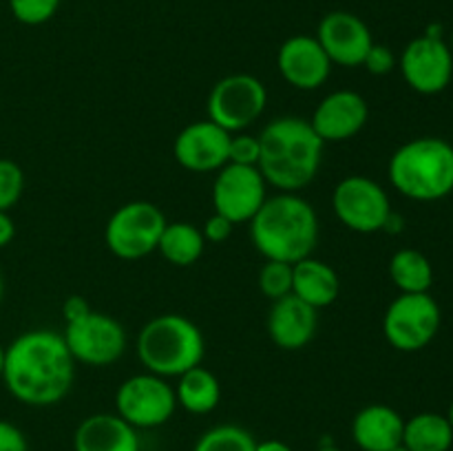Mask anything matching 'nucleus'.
Returning <instances> with one entry per match:
<instances>
[{"label": "nucleus", "mask_w": 453, "mask_h": 451, "mask_svg": "<svg viewBox=\"0 0 453 451\" xmlns=\"http://www.w3.org/2000/svg\"><path fill=\"white\" fill-rule=\"evenodd\" d=\"M449 47H451V53H453V31H451V44H449Z\"/></svg>", "instance_id": "obj_43"}, {"label": "nucleus", "mask_w": 453, "mask_h": 451, "mask_svg": "<svg viewBox=\"0 0 453 451\" xmlns=\"http://www.w3.org/2000/svg\"><path fill=\"white\" fill-rule=\"evenodd\" d=\"M250 241L268 261L296 264L312 256L319 241L317 210L296 193L268 197L250 219Z\"/></svg>", "instance_id": "obj_3"}, {"label": "nucleus", "mask_w": 453, "mask_h": 451, "mask_svg": "<svg viewBox=\"0 0 453 451\" xmlns=\"http://www.w3.org/2000/svg\"><path fill=\"white\" fill-rule=\"evenodd\" d=\"M268 91L259 78L250 73H233L221 78L208 93V119L224 131L242 133L264 115Z\"/></svg>", "instance_id": "obj_8"}, {"label": "nucleus", "mask_w": 453, "mask_h": 451, "mask_svg": "<svg viewBox=\"0 0 453 451\" xmlns=\"http://www.w3.org/2000/svg\"><path fill=\"white\" fill-rule=\"evenodd\" d=\"M3 294H4V281H3V272H0V301H3Z\"/></svg>", "instance_id": "obj_41"}, {"label": "nucleus", "mask_w": 453, "mask_h": 451, "mask_svg": "<svg viewBox=\"0 0 453 451\" xmlns=\"http://www.w3.org/2000/svg\"><path fill=\"white\" fill-rule=\"evenodd\" d=\"M88 310H91V308H88V303L82 299V296H78V294L69 296V299L65 301V305H62V314H65V323L75 321V318H80V317H82V314H87Z\"/></svg>", "instance_id": "obj_34"}, {"label": "nucleus", "mask_w": 453, "mask_h": 451, "mask_svg": "<svg viewBox=\"0 0 453 451\" xmlns=\"http://www.w3.org/2000/svg\"><path fill=\"white\" fill-rule=\"evenodd\" d=\"M405 418L394 407L374 402L354 416L352 438L361 451H392L403 445Z\"/></svg>", "instance_id": "obj_19"}, {"label": "nucleus", "mask_w": 453, "mask_h": 451, "mask_svg": "<svg viewBox=\"0 0 453 451\" xmlns=\"http://www.w3.org/2000/svg\"><path fill=\"white\" fill-rule=\"evenodd\" d=\"M9 9L20 25L38 27L56 16L60 0H9Z\"/></svg>", "instance_id": "obj_28"}, {"label": "nucleus", "mask_w": 453, "mask_h": 451, "mask_svg": "<svg viewBox=\"0 0 453 451\" xmlns=\"http://www.w3.org/2000/svg\"><path fill=\"white\" fill-rule=\"evenodd\" d=\"M410 88L420 96H436L449 87L453 78V53L442 38L418 35L411 40L398 60Z\"/></svg>", "instance_id": "obj_13"}, {"label": "nucleus", "mask_w": 453, "mask_h": 451, "mask_svg": "<svg viewBox=\"0 0 453 451\" xmlns=\"http://www.w3.org/2000/svg\"><path fill=\"white\" fill-rule=\"evenodd\" d=\"M115 409L119 418L135 429L162 427L177 409L175 389L166 378L150 371L135 374L124 380L115 392Z\"/></svg>", "instance_id": "obj_9"}, {"label": "nucleus", "mask_w": 453, "mask_h": 451, "mask_svg": "<svg viewBox=\"0 0 453 451\" xmlns=\"http://www.w3.org/2000/svg\"><path fill=\"white\" fill-rule=\"evenodd\" d=\"M257 440L248 429L239 424H217L203 432L193 451H255Z\"/></svg>", "instance_id": "obj_26"}, {"label": "nucleus", "mask_w": 453, "mask_h": 451, "mask_svg": "<svg viewBox=\"0 0 453 451\" xmlns=\"http://www.w3.org/2000/svg\"><path fill=\"white\" fill-rule=\"evenodd\" d=\"M268 199V184L257 166L226 164L212 181V208L230 224H250Z\"/></svg>", "instance_id": "obj_12"}, {"label": "nucleus", "mask_w": 453, "mask_h": 451, "mask_svg": "<svg viewBox=\"0 0 453 451\" xmlns=\"http://www.w3.org/2000/svg\"><path fill=\"white\" fill-rule=\"evenodd\" d=\"M25 190V172L12 159L0 157V210H12Z\"/></svg>", "instance_id": "obj_29"}, {"label": "nucleus", "mask_w": 453, "mask_h": 451, "mask_svg": "<svg viewBox=\"0 0 453 451\" xmlns=\"http://www.w3.org/2000/svg\"><path fill=\"white\" fill-rule=\"evenodd\" d=\"M277 66L281 78L299 91L323 87L332 73V62L314 35H292L279 47Z\"/></svg>", "instance_id": "obj_17"}, {"label": "nucleus", "mask_w": 453, "mask_h": 451, "mask_svg": "<svg viewBox=\"0 0 453 451\" xmlns=\"http://www.w3.org/2000/svg\"><path fill=\"white\" fill-rule=\"evenodd\" d=\"M383 230L385 233H392V234H396V233H401L403 230V219L401 217L396 215V212H389V217H388V221H385V226H383Z\"/></svg>", "instance_id": "obj_37"}, {"label": "nucleus", "mask_w": 453, "mask_h": 451, "mask_svg": "<svg viewBox=\"0 0 453 451\" xmlns=\"http://www.w3.org/2000/svg\"><path fill=\"white\" fill-rule=\"evenodd\" d=\"M159 206L150 202H128L109 217L104 228L106 248L118 259L137 261L157 250L159 237L166 226Z\"/></svg>", "instance_id": "obj_6"}, {"label": "nucleus", "mask_w": 453, "mask_h": 451, "mask_svg": "<svg viewBox=\"0 0 453 451\" xmlns=\"http://www.w3.org/2000/svg\"><path fill=\"white\" fill-rule=\"evenodd\" d=\"M259 137L246 135V133H233L228 144V164L239 166H257L259 164Z\"/></svg>", "instance_id": "obj_30"}, {"label": "nucleus", "mask_w": 453, "mask_h": 451, "mask_svg": "<svg viewBox=\"0 0 453 451\" xmlns=\"http://www.w3.org/2000/svg\"><path fill=\"white\" fill-rule=\"evenodd\" d=\"M259 172L279 193H296L317 177L326 141L310 119L283 115L264 126L259 135Z\"/></svg>", "instance_id": "obj_2"}, {"label": "nucleus", "mask_w": 453, "mask_h": 451, "mask_svg": "<svg viewBox=\"0 0 453 451\" xmlns=\"http://www.w3.org/2000/svg\"><path fill=\"white\" fill-rule=\"evenodd\" d=\"M314 38L319 40L332 65L339 66H361L374 44L367 22L349 11L326 13L319 22Z\"/></svg>", "instance_id": "obj_15"}, {"label": "nucleus", "mask_w": 453, "mask_h": 451, "mask_svg": "<svg viewBox=\"0 0 453 451\" xmlns=\"http://www.w3.org/2000/svg\"><path fill=\"white\" fill-rule=\"evenodd\" d=\"M73 451H142L137 429L118 414H93L78 424Z\"/></svg>", "instance_id": "obj_20"}, {"label": "nucleus", "mask_w": 453, "mask_h": 451, "mask_svg": "<svg viewBox=\"0 0 453 451\" xmlns=\"http://www.w3.org/2000/svg\"><path fill=\"white\" fill-rule=\"evenodd\" d=\"M234 224H230L226 217H221L219 212H212L206 221H203L202 234L206 239V243H224L226 239H230L233 234Z\"/></svg>", "instance_id": "obj_32"}, {"label": "nucleus", "mask_w": 453, "mask_h": 451, "mask_svg": "<svg viewBox=\"0 0 453 451\" xmlns=\"http://www.w3.org/2000/svg\"><path fill=\"white\" fill-rule=\"evenodd\" d=\"M341 281L330 264L314 256L292 264V294L299 296L314 310L327 308L339 299Z\"/></svg>", "instance_id": "obj_21"}, {"label": "nucleus", "mask_w": 453, "mask_h": 451, "mask_svg": "<svg viewBox=\"0 0 453 451\" xmlns=\"http://www.w3.org/2000/svg\"><path fill=\"white\" fill-rule=\"evenodd\" d=\"M361 66H365L372 75H388L392 73L394 66H396V56H394V51L389 47L374 42L370 51H367Z\"/></svg>", "instance_id": "obj_31"}, {"label": "nucleus", "mask_w": 453, "mask_h": 451, "mask_svg": "<svg viewBox=\"0 0 453 451\" xmlns=\"http://www.w3.org/2000/svg\"><path fill=\"white\" fill-rule=\"evenodd\" d=\"M0 378L22 405H58L71 392L75 378V361L65 336L42 327L22 332L4 348Z\"/></svg>", "instance_id": "obj_1"}, {"label": "nucleus", "mask_w": 453, "mask_h": 451, "mask_svg": "<svg viewBox=\"0 0 453 451\" xmlns=\"http://www.w3.org/2000/svg\"><path fill=\"white\" fill-rule=\"evenodd\" d=\"M367 119H370V106L365 97L349 88H341L319 102L310 124L326 144H336L357 137L365 128Z\"/></svg>", "instance_id": "obj_16"}, {"label": "nucleus", "mask_w": 453, "mask_h": 451, "mask_svg": "<svg viewBox=\"0 0 453 451\" xmlns=\"http://www.w3.org/2000/svg\"><path fill=\"white\" fill-rule=\"evenodd\" d=\"M257 283H259L261 294L268 296L270 301H279L283 296L292 294V264L265 259V264L259 270V277H257Z\"/></svg>", "instance_id": "obj_27"}, {"label": "nucleus", "mask_w": 453, "mask_h": 451, "mask_svg": "<svg viewBox=\"0 0 453 451\" xmlns=\"http://www.w3.org/2000/svg\"><path fill=\"white\" fill-rule=\"evenodd\" d=\"M392 451H410V449H407V447L405 445H398V447H394V449Z\"/></svg>", "instance_id": "obj_42"}, {"label": "nucleus", "mask_w": 453, "mask_h": 451, "mask_svg": "<svg viewBox=\"0 0 453 451\" xmlns=\"http://www.w3.org/2000/svg\"><path fill=\"white\" fill-rule=\"evenodd\" d=\"M447 420H449V424H451V429H453V402L449 405V411H447Z\"/></svg>", "instance_id": "obj_40"}, {"label": "nucleus", "mask_w": 453, "mask_h": 451, "mask_svg": "<svg viewBox=\"0 0 453 451\" xmlns=\"http://www.w3.org/2000/svg\"><path fill=\"white\" fill-rule=\"evenodd\" d=\"M389 181L414 202H438L453 193V146L441 137H416L394 150Z\"/></svg>", "instance_id": "obj_4"}, {"label": "nucleus", "mask_w": 453, "mask_h": 451, "mask_svg": "<svg viewBox=\"0 0 453 451\" xmlns=\"http://www.w3.org/2000/svg\"><path fill=\"white\" fill-rule=\"evenodd\" d=\"M173 389H175L177 407L195 416L211 414L221 401L219 380L211 370L202 365L177 376V385Z\"/></svg>", "instance_id": "obj_22"}, {"label": "nucleus", "mask_w": 453, "mask_h": 451, "mask_svg": "<svg viewBox=\"0 0 453 451\" xmlns=\"http://www.w3.org/2000/svg\"><path fill=\"white\" fill-rule=\"evenodd\" d=\"M441 305L429 292L398 294L383 317V334L398 352H420L441 330Z\"/></svg>", "instance_id": "obj_7"}, {"label": "nucleus", "mask_w": 453, "mask_h": 451, "mask_svg": "<svg viewBox=\"0 0 453 451\" xmlns=\"http://www.w3.org/2000/svg\"><path fill=\"white\" fill-rule=\"evenodd\" d=\"M255 451H292V447L288 445V442L277 440V438H270V440L257 442Z\"/></svg>", "instance_id": "obj_36"}, {"label": "nucleus", "mask_w": 453, "mask_h": 451, "mask_svg": "<svg viewBox=\"0 0 453 451\" xmlns=\"http://www.w3.org/2000/svg\"><path fill=\"white\" fill-rule=\"evenodd\" d=\"M62 336L73 361L91 367L111 365L127 349V332L122 323L111 314L93 312V310L66 323Z\"/></svg>", "instance_id": "obj_11"}, {"label": "nucleus", "mask_w": 453, "mask_h": 451, "mask_svg": "<svg viewBox=\"0 0 453 451\" xmlns=\"http://www.w3.org/2000/svg\"><path fill=\"white\" fill-rule=\"evenodd\" d=\"M206 340L202 330L184 314H159L137 336V358L146 371L162 378L181 376L202 365Z\"/></svg>", "instance_id": "obj_5"}, {"label": "nucleus", "mask_w": 453, "mask_h": 451, "mask_svg": "<svg viewBox=\"0 0 453 451\" xmlns=\"http://www.w3.org/2000/svg\"><path fill=\"white\" fill-rule=\"evenodd\" d=\"M230 133L211 119H199L180 131L173 141V155L190 172H217L228 164Z\"/></svg>", "instance_id": "obj_14"}, {"label": "nucleus", "mask_w": 453, "mask_h": 451, "mask_svg": "<svg viewBox=\"0 0 453 451\" xmlns=\"http://www.w3.org/2000/svg\"><path fill=\"white\" fill-rule=\"evenodd\" d=\"M206 239H203L202 228L188 221H173L164 226V233L159 237L157 252L177 268H188L197 264L199 256L203 255Z\"/></svg>", "instance_id": "obj_23"}, {"label": "nucleus", "mask_w": 453, "mask_h": 451, "mask_svg": "<svg viewBox=\"0 0 453 451\" xmlns=\"http://www.w3.org/2000/svg\"><path fill=\"white\" fill-rule=\"evenodd\" d=\"M317 451H343V449H339V447H334V445H326V447H319Z\"/></svg>", "instance_id": "obj_39"}, {"label": "nucleus", "mask_w": 453, "mask_h": 451, "mask_svg": "<svg viewBox=\"0 0 453 451\" xmlns=\"http://www.w3.org/2000/svg\"><path fill=\"white\" fill-rule=\"evenodd\" d=\"M0 451H29L22 429L4 418H0Z\"/></svg>", "instance_id": "obj_33"}, {"label": "nucleus", "mask_w": 453, "mask_h": 451, "mask_svg": "<svg viewBox=\"0 0 453 451\" xmlns=\"http://www.w3.org/2000/svg\"><path fill=\"white\" fill-rule=\"evenodd\" d=\"M332 208L345 228L361 234L380 233L392 212L383 186L365 175L343 177L332 193Z\"/></svg>", "instance_id": "obj_10"}, {"label": "nucleus", "mask_w": 453, "mask_h": 451, "mask_svg": "<svg viewBox=\"0 0 453 451\" xmlns=\"http://www.w3.org/2000/svg\"><path fill=\"white\" fill-rule=\"evenodd\" d=\"M317 312L319 310H314L312 305L295 294L273 301L268 314V334L273 343L286 352H296V349L305 348L317 334Z\"/></svg>", "instance_id": "obj_18"}, {"label": "nucleus", "mask_w": 453, "mask_h": 451, "mask_svg": "<svg viewBox=\"0 0 453 451\" xmlns=\"http://www.w3.org/2000/svg\"><path fill=\"white\" fill-rule=\"evenodd\" d=\"M3 367H4V348L0 343V376H3Z\"/></svg>", "instance_id": "obj_38"}, {"label": "nucleus", "mask_w": 453, "mask_h": 451, "mask_svg": "<svg viewBox=\"0 0 453 451\" xmlns=\"http://www.w3.org/2000/svg\"><path fill=\"white\" fill-rule=\"evenodd\" d=\"M16 237V224L7 210H0V248L9 246Z\"/></svg>", "instance_id": "obj_35"}, {"label": "nucleus", "mask_w": 453, "mask_h": 451, "mask_svg": "<svg viewBox=\"0 0 453 451\" xmlns=\"http://www.w3.org/2000/svg\"><path fill=\"white\" fill-rule=\"evenodd\" d=\"M389 277L401 294L429 292L434 283V268L427 256L414 248H403L389 259Z\"/></svg>", "instance_id": "obj_25"}, {"label": "nucleus", "mask_w": 453, "mask_h": 451, "mask_svg": "<svg viewBox=\"0 0 453 451\" xmlns=\"http://www.w3.org/2000/svg\"><path fill=\"white\" fill-rule=\"evenodd\" d=\"M403 445L410 451H449L453 429L447 416L436 411H423L405 420Z\"/></svg>", "instance_id": "obj_24"}]
</instances>
